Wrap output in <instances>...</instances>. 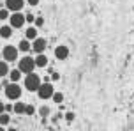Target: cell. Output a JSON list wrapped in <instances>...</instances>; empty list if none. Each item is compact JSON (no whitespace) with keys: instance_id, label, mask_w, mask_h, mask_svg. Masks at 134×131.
Listing matches in <instances>:
<instances>
[{"instance_id":"obj_15","label":"cell","mask_w":134,"mask_h":131,"mask_svg":"<svg viewBox=\"0 0 134 131\" xmlns=\"http://www.w3.org/2000/svg\"><path fill=\"white\" fill-rule=\"evenodd\" d=\"M7 73H9V66H7V62H2V60H0V76H5Z\"/></svg>"},{"instance_id":"obj_20","label":"cell","mask_w":134,"mask_h":131,"mask_svg":"<svg viewBox=\"0 0 134 131\" xmlns=\"http://www.w3.org/2000/svg\"><path fill=\"white\" fill-rule=\"evenodd\" d=\"M25 113H27V115H34V113H35V108H34L32 104H27V106H25Z\"/></svg>"},{"instance_id":"obj_26","label":"cell","mask_w":134,"mask_h":131,"mask_svg":"<svg viewBox=\"0 0 134 131\" xmlns=\"http://www.w3.org/2000/svg\"><path fill=\"white\" fill-rule=\"evenodd\" d=\"M51 76H53V80H58V78H60V75H58V73H53Z\"/></svg>"},{"instance_id":"obj_23","label":"cell","mask_w":134,"mask_h":131,"mask_svg":"<svg viewBox=\"0 0 134 131\" xmlns=\"http://www.w3.org/2000/svg\"><path fill=\"white\" fill-rule=\"evenodd\" d=\"M65 119H67V120H72V119H74V113H71V112H69V113H65Z\"/></svg>"},{"instance_id":"obj_27","label":"cell","mask_w":134,"mask_h":131,"mask_svg":"<svg viewBox=\"0 0 134 131\" xmlns=\"http://www.w3.org/2000/svg\"><path fill=\"white\" fill-rule=\"evenodd\" d=\"M4 110H5V108H4V104L0 103V115H2V113H4Z\"/></svg>"},{"instance_id":"obj_10","label":"cell","mask_w":134,"mask_h":131,"mask_svg":"<svg viewBox=\"0 0 134 131\" xmlns=\"http://www.w3.org/2000/svg\"><path fill=\"white\" fill-rule=\"evenodd\" d=\"M34 62H35V66H37V67H44V66L48 64V59H46V55L39 53V55L34 59Z\"/></svg>"},{"instance_id":"obj_24","label":"cell","mask_w":134,"mask_h":131,"mask_svg":"<svg viewBox=\"0 0 134 131\" xmlns=\"http://www.w3.org/2000/svg\"><path fill=\"white\" fill-rule=\"evenodd\" d=\"M28 4H30V6H37V4H39V0H28Z\"/></svg>"},{"instance_id":"obj_7","label":"cell","mask_w":134,"mask_h":131,"mask_svg":"<svg viewBox=\"0 0 134 131\" xmlns=\"http://www.w3.org/2000/svg\"><path fill=\"white\" fill-rule=\"evenodd\" d=\"M23 0H5V6L9 11H14V13H20V9H23Z\"/></svg>"},{"instance_id":"obj_2","label":"cell","mask_w":134,"mask_h":131,"mask_svg":"<svg viewBox=\"0 0 134 131\" xmlns=\"http://www.w3.org/2000/svg\"><path fill=\"white\" fill-rule=\"evenodd\" d=\"M34 67H35V62H34L32 57H23L20 60V66H18V69H20L21 73H25V75L34 73Z\"/></svg>"},{"instance_id":"obj_13","label":"cell","mask_w":134,"mask_h":131,"mask_svg":"<svg viewBox=\"0 0 134 131\" xmlns=\"http://www.w3.org/2000/svg\"><path fill=\"white\" fill-rule=\"evenodd\" d=\"M25 106H27L25 103H20V101H18V103L13 106V112H16V113H20V115H21V113H25Z\"/></svg>"},{"instance_id":"obj_17","label":"cell","mask_w":134,"mask_h":131,"mask_svg":"<svg viewBox=\"0 0 134 131\" xmlns=\"http://www.w3.org/2000/svg\"><path fill=\"white\" fill-rule=\"evenodd\" d=\"M18 50H20V51H28V50H30V43L28 41H21L20 46H18Z\"/></svg>"},{"instance_id":"obj_6","label":"cell","mask_w":134,"mask_h":131,"mask_svg":"<svg viewBox=\"0 0 134 131\" xmlns=\"http://www.w3.org/2000/svg\"><path fill=\"white\" fill-rule=\"evenodd\" d=\"M25 14H21V13H14L13 16H11V25H13L14 28H20L23 27V23H25Z\"/></svg>"},{"instance_id":"obj_25","label":"cell","mask_w":134,"mask_h":131,"mask_svg":"<svg viewBox=\"0 0 134 131\" xmlns=\"http://www.w3.org/2000/svg\"><path fill=\"white\" fill-rule=\"evenodd\" d=\"M4 108H5L7 112H13V104H5V106H4Z\"/></svg>"},{"instance_id":"obj_14","label":"cell","mask_w":134,"mask_h":131,"mask_svg":"<svg viewBox=\"0 0 134 131\" xmlns=\"http://www.w3.org/2000/svg\"><path fill=\"white\" fill-rule=\"evenodd\" d=\"M25 34H27V37H28V39H35V37H37V30H35L34 27H28Z\"/></svg>"},{"instance_id":"obj_8","label":"cell","mask_w":134,"mask_h":131,"mask_svg":"<svg viewBox=\"0 0 134 131\" xmlns=\"http://www.w3.org/2000/svg\"><path fill=\"white\" fill-rule=\"evenodd\" d=\"M30 48H32L35 53H41V51H44V48H46V41L41 39V37H35V39H34V44Z\"/></svg>"},{"instance_id":"obj_1","label":"cell","mask_w":134,"mask_h":131,"mask_svg":"<svg viewBox=\"0 0 134 131\" xmlns=\"http://www.w3.org/2000/svg\"><path fill=\"white\" fill-rule=\"evenodd\" d=\"M41 85V78L35 73H28L25 78V89L27 90H37Z\"/></svg>"},{"instance_id":"obj_5","label":"cell","mask_w":134,"mask_h":131,"mask_svg":"<svg viewBox=\"0 0 134 131\" xmlns=\"http://www.w3.org/2000/svg\"><path fill=\"white\" fill-rule=\"evenodd\" d=\"M2 57H4L5 62H13V60L18 59V50L14 48V46H5L4 51H2Z\"/></svg>"},{"instance_id":"obj_31","label":"cell","mask_w":134,"mask_h":131,"mask_svg":"<svg viewBox=\"0 0 134 131\" xmlns=\"http://www.w3.org/2000/svg\"><path fill=\"white\" fill-rule=\"evenodd\" d=\"M0 90H2V85H0Z\"/></svg>"},{"instance_id":"obj_12","label":"cell","mask_w":134,"mask_h":131,"mask_svg":"<svg viewBox=\"0 0 134 131\" xmlns=\"http://www.w3.org/2000/svg\"><path fill=\"white\" fill-rule=\"evenodd\" d=\"M9 78L13 80V83H16L21 78V71H20V69H13V71H9Z\"/></svg>"},{"instance_id":"obj_19","label":"cell","mask_w":134,"mask_h":131,"mask_svg":"<svg viewBox=\"0 0 134 131\" xmlns=\"http://www.w3.org/2000/svg\"><path fill=\"white\" fill-rule=\"evenodd\" d=\"M39 113L42 115V117H48V115H49V106H41Z\"/></svg>"},{"instance_id":"obj_4","label":"cell","mask_w":134,"mask_h":131,"mask_svg":"<svg viewBox=\"0 0 134 131\" xmlns=\"http://www.w3.org/2000/svg\"><path fill=\"white\" fill-rule=\"evenodd\" d=\"M53 85L51 83H41L39 89H37V94H39V97H42V99H49V97L53 96Z\"/></svg>"},{"instance_id":"obj_16","label":"cell","mask_w":134,"mask_h":131,"mask_svg":"<svg viewBox=\"0 0 134 131\" xmlns=\"http://www.w3.org/2000/svg\"><path fill=\"white\" fill-rule=\"evenodd\" d=\"M9 122H11V117H9V113H2V115H0V124L5 126V124H9Z\"/></svg>"},{"instance_id":"obj_11","label":"cell","mask_w":134,"mask_h":131,"mask_svg":"<svg viewBox=\"0 0 134 131\" xmlns=\"http://www.w3.org/2000/svg\"><path fill=\"white\" fill-rule=\"evenodd\" d=\"M11 35H13V28L9 27V25H4V27H0V37L7 39V37H11Z\"/></svg>"},{"instance_id":"obj_22","label":"cell","mask_w":134,"mask_h":131,"mask_svg":"<svg viewBox=\"0 0 134 131\" xmlns=\"http://www.w3.org/2000/svg\"><path fill=\"white\" fill-rule=\"evenodd\" d=\"M35 25H37V27H42V25H44V20H42V18H37V20H35Z\"/></svg>"},{"instance_id":"obj_3","label":"cell","mask_w":134,"mask_h":131,"mask_svg":"<svg viewBox=\"0 0 134 131\" xmlns=\"http://www.w3.org/2000/svg\"><path fill=\"white\" fill-rule=\"evenodd\" d=\"M5 96H7V99H18L21 96V87L18 83H7Z\"/></svg>"},{"instance_id":"obj_29","label":"cell","mask_w":134,"mask_h":131,"mask_svg":"<svg viewBox=\"0 0 134 131\" xmlns=\"http://www.w3.org/2000/svg\"><path fill=\"white\" fill-rule=\"evenodd\" d=\"M0 131H5V129H4V128H2V126H0Z\"/></svg>"},{"instance_id":"obj_21","label":"cell","mask_w":134,"mask_h":131,"mask_svg":"<svg viewBox=\"0 0 134 131\" xmlns=\"http://www.w3.org/2000/svg\"><path fill=\"white\" fill-rule=\"evenodd\" d=\"M7 18H9V11L7 9H2L0 11V20H7Z\"/></svg>"},{"instance_id":"obj_28","label":"cell","mask_w":134,"mask_h":131,"mask_svg":"<svg viewBox=\"0 0 134 131\" xmlns=\"http://www.w3.org/2000/svg\"><path fill=\"white\" fill-rule=\"evenodd\" d=\"M7 131H18V129H14V128H9V129H7Z\"/></svg>"},{"instance_id":"obj_18","label":"cell","mask_w":134,"mask_h":131,"mask_svg":"<svg viewBox=\"0 0 134 131\" xmlns=\"http://www.w3.org/2000/svg\"><path fill=\"white\" fill-rule=\"evenodd\" d=\"M51 97H53L55 103H58V104L64 101V94H60V92H53V96H51Z\"/></svg>"},{"instance_id":"obj_9","label":"cell","mask_w":134,"mask_h":131,"mask_svg":"<svg viewBox=\"0 0 134 131\" xmlns=\"http://www.w3.org/2000/svg\"><path fill=\"white\" fill-rule=\"evenodd\" d=\"M55 57H57L58 60H65L67 57H69V48H67V46H57Z\"/></svg>"},{"instance_id":"obj_30","label":"cell","mask_w":134,"mask_h":131,"mask_svg":"<svg viewBox=\"0 0 134 131\" xmlns=\"http://www.w3.org/2000/svg\"><path fill=\"white\" fill-rule=\"evenodd\" d=\"M0 59H2V51H0Z\"/></svg>"}]
</instances>
